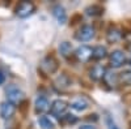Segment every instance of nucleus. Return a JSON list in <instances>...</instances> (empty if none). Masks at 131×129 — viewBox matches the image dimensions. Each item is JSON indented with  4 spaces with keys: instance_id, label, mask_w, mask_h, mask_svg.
I'll use <instances>...</instances> for the list:
<instances>
[{
    "instance_id": "18",
    "label": "nucleus",
    "mask_w": 131,
    "mask_h": 129,
    "mask_svg": "<svg viewBox=\"0 0 131 129\" xmlns=\"http://www.w3.org/2000/svg\"><path fill=\"white\" fill-rule=\"evenodd\" d=\"M59 51H60V53H62L64 58H67L70 53L72 52V46H71V43H68V42H63V43H60Z\"/></svg>"
},
{
    "instance_id": "20",
    "label": "nucleus",
    "mask_w": 131,
    "mask_h": 129,
    "mask_svg": "<svg viewBox=\"0 0 131 129\" xmlns=\"http://www.w3.org/2000/svg\"><path fill=\"white\" fill-rule=\"evenodd\" d=\"M79 129H97L94 125H89V124H85V125H81Z\"/></svg>"
},
{
    "instance_id": "9",
    "label": "nucleus",
    "mask_w": 131,
    "mask_h": 129,
    "mask_svg": "<svg viewBox=\"0 0 131 129\" xmlns=\"http://www.w3.org/2000/svg\"><path fill=\"white\" fill-rule=\"evenodd\" d=\"M50 107H51V104L46 96H38L34 102V110L37 113H45V112L50 111Z\"/></svg>"
},
{
    "instance_id": "21",
    "label": "nucleus",
    "mask_w": 131,
    "mask_h": 129,
    "mask_svg": "<svg viewBox=\"0 0 131 129\" xmlns=\"http://www.w3.org/2000/svg\"><path fill=\"white\" fill-rule=\"evenodd\" d=\"M4 81H5V77H4V74H3L2 72H0V85H2Z\"/></svg>"
},
{
    "instance_id": "4",
    "label": "nucleus",
    "mask_w": 131,
    "mask_h": 129,
    "mask_svg": "<svg viewBox=\"0 0 131 129\" xmlns=\"http://www.w3.org/2000/svg\"><path fill=\"white\" fill-rule=\"evenodd\" d=\"M58 61L57 59L54 58V56H46L45 59L42 60L41 63V70H43L46 74H52V73H55L57 69H58Z\"/></svg>"
},
{
    "instance_id": "12",
    "label": "nucleus",
    "mask_w": 131,
    "mask_h": 129,
    "mask_svg": "<svg viewBox=\"0 0 131 129\" xmlns=\"http://www.w3.org/2000/svg\"><path fill=\"white\" fill-rule=\"evenodd\" d=\"M52 15H54V17L57 18V21L59 24H66L67 22V13H66V10H64V8L62 7V5H55L52 8Z\"/></svg>"
},
{
    "instance_id": "6",
    "label": "nucleus",
    "mask_w": 131,
    "mask_h": 129,
    "mask_svg": "<svg viewBox=\"0 0 131 129\" xmlns=\"http://www.w3.org/2000/svg\"><path fill=\"white\" fill-rule=\"evenodd\" d=\"M109 60H110V65L113 68H121L123 64L126 63V56L122 51L119 50H115L110 53V56H109Z\"/></svg>"
},
{
    "instance_id": "23",
    "label": "nucleus",
    "mask_w": 131,
    "mask_h": 129,
    "mask_svg": "<svg viewBox=\"0 0 131 129\" xmlns=\"http://www.w3.org/2000/svg\"><path fill=\"white\" fill-rule=\"evenodd\" d=\"M127 61H128V65H130V67H131V58H130V59H128V60H127Z\"/></svg>"
},
{
    "instance_id": "13",
    "label": "nucleus",
    "mask_w": 131,
    "mask_h": 129,
    "mask_svg": "<svg viewBox=\"0 0 131 129\" xmlns=\"http://www.w3.org/2000/svg\"><path fill=\"white\" fill-rule=\"evenodd\" d=\"M107 56V50L104 46H96L92 51V58L94 60H102Z\"/></svg>"
},
{
    "instance_id": "1",
    "label": "nucleus",
    "mask_w": 131,
    "mask_h": 129,
    "mask_svg": "<svg viewBox=\"0 0 131 129\" xmlns=\"http://www.w3.org/2000/svg\"><path fill=\"white\" fill-rule=\"evenodd\" d=\"M68 103L63 101V99H57L51 103V107H50V112L52 116L58 117V119H62V117L66 116L67 113V110H68Z\"/></svg>"
},
{
    "instance_id": "8",
    "label": "nucleus",
    "mask_w": 131,
    "mask_h": 129,
    "mask_svg": "<svg viewBox=\"0 0 131 129\" xmlns=\"http://www.w3.org/2000/svg\"><path fill=\"white\" fill-rule=\"evenodd\" d=\"M92 51H93V48L89 47V46H80V47L76 48L75 56L78 58L79 61L85 63V61H88L92 58Z\"/></svg>"
},
{
    "instance_id": "11",
    "label": "nucleus",
    "mask_w": 131,
    "mask_h": 129,
    "mask_svg": "<svg viewBox=\"0 0 131 129\" xmlns=\"http://www.w3.org/2000/svg\"><path fill=\"white\" fill-rule=\"evenodd\" d=\"M122 38V31L119 30L118 27L115 26H112L110 29L107 30V33H106V39L109 43H115L118 40H121Z\"/></svg>"
},
{
    "instance_id": "7",
    "label": "nucleus",
    "mask_w": 131,
    "mask_h": 129,
    "mask_svg": "<svg viewBox=\"0 0 131 129\" xmlns=\"http://www.w3.org/2000/svg\"><path fill=\"white\" fill-rule=\"evenodd\" d=\"M15 112H16V106L9 103L8 101L0 104V116H2V119H4V120L10 119L15 115Z\"/></svg>"
},
{
    "instance_id": "14",
    "label": "nucleus",
    "mask_w": 131,
    "mask_h": 129,
    "mask_svg": "<svg viewBox=\"0 0 131 129\" xmlns=\"http://www.w3.org/2000/svg\"><path fill=\"white\" fill-rule=\"evenodd\" d=\"M71 108H73L75 111H84L88 108V102L83 98H78L71 102Z\"/></svg>"
},
{
    "instance_id": "2",
    "label": "nucleus",
    "mask_w": 131,
    "mask_h": 129,
    "mask_svg": "<svg viewBox=\"0 0 131 129\" xmlns=\"http://www.w3.org/2000/svg\"><path fill=\"white\" fill-rule=\"evenodd\" d=\"M5 94H7V99H8V102L9 103H12V104H18L21 101L24 99V93L21 91L17 86H15V85H10V86H8L7 88V90H5Z\"/></svg>"
},
{
    "instance_id": "3",
    "label": "nucleus",
    "mask_w": 131,
    "mask_h": 129,
    "mask_svg": "<svg viewBox=\"0 0 131 129\" xmlns=\"http://www.w3.org/2000/svg\"><path fill=\"white\" fill-rule=\"evenodd\" d=\"M34 10H36V5L31 2H21L16 8V15L20 18H26L34 13Z\"/></svg>"
},
{
    "instance_id": "19",
    "label": "nucleus",
    "mask_w": 131,
    "mask_h": 129,
    "mask_svg": "<svg viewBox=\"0 0 131 129\" xmlns=\"http://www.w3.org/2000/svg\"><path fill=\"white\" fill-rule=\"evenodd\" d=\"M64 119L67 120V123H71V124H73V123H76V117H73V115H66L64 116Z\"/></svg>"
},
{
    "instance_id": "5",
    "label": "nucleus",
    "mask_w": 131,
    "mask_h": 129,
    "mask_svg": "<svg viewBox=\"0 0 131 129\" xmlns=\"http://www.w3.org/2000/svg\"><path fill=\"white\" fill-rule=\"evenodd\" d=\"M93 37H94V27L91 25H84L83 27H80V30L75 35V38L80 42H88Z\"/></svg>"
},
{
    "instance_id": "17",
    "label": "nucleus",
    "mask_w": 131,
    "mask_h": 129,
    "mask_svg": "<svg viewBox=\"0 0 131 129\" xmlns=\"http://www.w3.org/2000/svg\"><path fill=\"white\" fill-rule=\"evenodd\" d=\"M85 12H86V15L88 16H100V15H102L104 13V9L100 7V5H91V7H88L85 9Z\"/></svg>"
},
{
    "instance_id": "16",
    "label": "nucleus",
    "mask_w": 131,
    "mask_h": 129,
    "mask_svg": "<svg viewBox=\"0 0 131 129\" xmlns=\"http://www.w3.org/2000/svg\"><path fill=\"white\" fill-rule=\"evenodd\" d=\"M38 124L41 129H54V123L46 116H39L38 117Z\"/></svg>"
},
{
    "instance_id": "10",
    "label": "nucleus",
    "mask_w": 131,
    "mask_h": 129,
    "mask_svg": "<svg viewBox=\"0 0 131 129\" xmlns=\"http://www.w3.org/2000/svg\"><path fill=\"white\" fill-rule=\"evenodd\" d=\"M105 74H106V69L104 65H94L89 72L91 78L94 81H100V80L105 78Z\"/></svg>"
},
{
    "instance_id": "15",
    "label": "nucleus",
    "mask_w": 131,
    "mask_h": 129,
    "mask_svg": "<svg viewBox=\"0 0 131 129\" xmlns=\"http://www.w3.org/2000/svg\"><path fill=\"white\" fill-rule=\"evenodd\" d=\"M118 82L126 86H131V70H123L122 73H119Z\"/></svg>"
},
{
    "instance_id": "22",
    "label": "nucleus",
    "mask_w": 131,
    "mask_h": 129,
    "mask_svg": "<svg viewBox=\"0 0 131 129\" xmlns=\"http://www.w3.org/2000/svg\"><path fill=\"white\" fill-rule=\"evenodd\" d=\"M110 129H118V128H117L115 125H112V126H110Z\"/></svg>"
}]
</instances>
